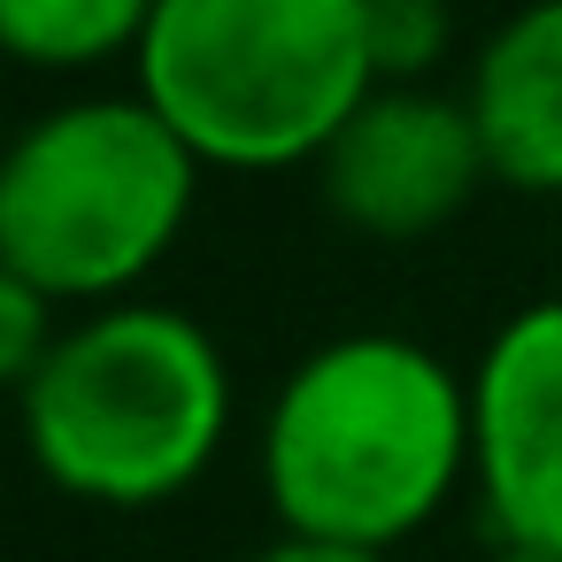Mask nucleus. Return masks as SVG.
<instances>
[{
    "mask_svg": "<svg viewBox=\"0 0 562 562\" xmlns=\"http://www.w3.org/2000/svg\"><path fill=\"white\" fill-rule=\"evenodd\" d=\"M255 462L285 539L385 554L424 531L477 462L470 378L408 331L324 339L278 378Z\"/></svg>",
    "mask_w": 562,
    "mask_h": 562,
    "instance_id": "1",
    "label": "nucleus"
},
{
    "mask_svg": "<svg viewBox=\"0 0 562 562\" xmlns=\"http://www.w3.org/2000/svg\"><path fill=\"white\" fill-rule=\"evenodd\" d=\"M32 470L93 508H162L209 477L232 431V362L186 308L116 301L63 324L16 385Z\"/></svg>",
    "mask_w": 562,
    "mask_h": 562,
    "instance_id": "2",
    "label": "nucleus"
},
{
    "mask_svg": "<svg viewBox=\"0 0 562 562\" xmlns=\"http://www.w3.org/2000/svg\"><path fill=\"white\" fill-rule=\"evenodd\" d=\"M132 93L201 170H301L378 93L370 0H162Z\"/></svg>",
    "mask_w": 562,
    "mask_h": 562,
    "instance_id": "3",
    "label": "nucleus"
},
{
    "mask_svg": "<svg viewBox=\"0 0 562 562\" xmlns=\"http://www.w3.org/2000/svg\"><path fill=\"white\" fill-rule=\"evenodd\" d=\"M193 201L201 162L139 93L63 101L0 162V278L55 308H116L186 239Z\"/></svg>",
    "mask_w": 562,
    "mask_h": 562,
    "instance_id": "4",
    "label": "nucleus"
},
{
    "mask_svg": "<svg viewBox=\"0 0 562 562\" xmlns=\"http://www.w3.org/2000/svg\"><path fill=\"white\" fill-rule=\"evenodd\" d=\"M477 186H493V170L470 101L447 86H378L316 162L324 209L385 247L447 232L477 201Z\"/></svg>",
    "mask_w": 562,
    "mask_h": 562,
    "instance_id": "5",
    "label": "nucleus"
},
{
    "mask_svg": "<svg viewBox=\"0 0 562 562\" xmlns=\"http://www.w3.org/2000/svg\"><path fill=\"white\" fill-rule=\"evenodd\" d=\"M470 485L501 547L562 562V293L524 301L470 370Z\"/></svg>",
    "mask_w": 562,
    "mask_h": 562,
    "instance_id": "6",
    "label": "nucleus"
},
{
    "mask_svg": "<svg viewBox=\"0 0 562 562\" xmlns=\"http://www.w3.org/2000/svg\"><path fill=\"white\" fill-rule=\"evenodd\" d=\"M462 101L493 186L562 201V0H524L477 40Z\"/></svg>",
    "mask_w": 562,
    "mask_h": 562,
    "instance_id": "7",
    "label": "nucleus"
},
{
    "mask_svg": "<svg viewBox=\"0 0 562 562\" xmlns=\"http://www.w3.org/2000/svg\"><path fill=\"white\" fill-rule=\"evenodd\" d=\"M162 0H0V47L24 70H101L139 55Z\"/></svg>",
    "mask_w": 562,
    "mask_h": 562,
    "instance_id": "8",
    "label": "nucleus"
},
{
    "mask_svg": "<svg viewBox=\"0 0 562 562\" xmlns=\"http://www.w3.org/2000/svg\"><path fill=\"white\" fill-rule=\"evenodd\" d=\"M447 40H454L447 0H370V63H378V86H431Z\"/></svg>",
    "mask_w": 562,
    "mask_h": 562,
    "instance_id": "9",
    "label": "nucleus"
},
{
    "mask_svg": "<svg viewBox=\"0 0 562 562\" xmlns=\"http://www.w3.org/2000/svg\"><path fill=\"white\" fill-rule=\"evenodd\" d=\"M55 339H63V308L24 278H0V378L24 385L55 355Z\"/></svg>",
    "mask_w": 562,
    "mask_h": 562,
    "instance_id": "10",
    "label": "nucleus"
},
{
    "mask_svg": "<svg viewBox=\"0 0 562 562\" xmlns=\"http://www.w3.org/2000/svg\"><path fill=\"white\" fill-rule=\"evenodd\" d=\"M247 562H385V554H362V547H316V539H270L262 554H247Z\"/></svg>",
    "mask_w": 562,
    "mask_h": 562,
    "instance_id": "11",
    "label": "nucleus"
},
{
    "mask_svg": "<svg viewBox=\"0 0 562 562\" xmlns=\"http://www.w3.org/2000/svg\"><path fill=\"white\" fill-rule=\"evenodd\" d=\"M485 562H554V554H531V547H493Z\"/></svg>",
    "mask_w": 562,
    "mask_h": 562,
    "instance_id": "12",
    "label": "nucleus"
}]
</instances>
